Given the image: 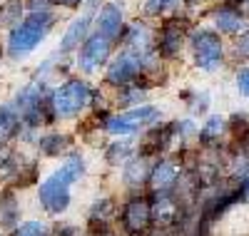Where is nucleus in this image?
I'll use <instances>...</instances> for the list:
<instances>
[{"label":"nucleus","instance_id":"5","mask_svg":"<svg viewBox=\"0 0 249 236\" xmlns=\"http://www.w3.org/2000/svg\"><path fill=\"white\" fill-rule=\"evenodd\" d=\"M160 117V112L150 104H142V107H135V110L124 112V115H117V117H110L105 130L112 132V135H130V132H137L142 127L152 124L155 119Z\"/></svg>","mask_w":249,"mask_h":236},{"label":"nucleus","instance_id":"11","mask_svg":"<svg viewBox=\"0 0 249 236\" xmlns=\"http://www.w3.org/2000/svg\"><path fill=\"white\" fill-rule=\"evenodd\" d=\"M179 179V164L175 162H157L150 171V184L157 189V191H167L177 184Z\"/></svg>","mask_w":249,"mask_h":236},{"label":"nucleus","instance_id":"15","mask_svg":"<svg viewBox=\"0 0 249 236\" xmlns=\"http://www.w3.org/2000/svg\"><path fill=\"white\" fill-rule=\"evenodd\" d=\"M23 17V3L20 0H8L5 5H0V28H15Z\"/></svg>","mask_w":249,"mask_h":236},{"label":"nucleus","instance_id":"7","mask_svg":"<svg viewBox=\"0 0 249 236\" xmlns=\"http://www.w3.org/2000/svg\"><path fill=\"white\" fill-rule=\"evenodd\" d=\"M122 221H124V229L132 234L144 231L152 221V204L147 199H130L122 211Z\"/></svg>","mask_w":249,"mask_h":236},{"label":"nucleus","instance_id":"10","mask_svg":"<svg viewBox=\"0 0 249 236\" xmlns=\"http://www.w3.org/2000/svg\"><path fill=\"white\" fill-rule=\"evenodd\" d=\"M214 28L224 35H239L247 28V15L239 13V8L234 5H224L214 13Z\"/></svg>","mask_w":249,"mask_h":236},{"label":"nucleus","instance_id":"6","mask_svg":"<svg viewBox=\"0 0 249 236\" xmlns=\"http://www.w3.org/2000/svg\"><path fill=\"white\" fill-rule=\"evenodd\" d=\"M110 45H112L110 37L100 35V33H92L85 42H82V48L77 52V67L82 72H92L100 65H105V60L110 55Z\"/></svg>","mask_w":249,"mask_h":236},{"label":"nucleus","instance_id":"16","mask_svg":"<svg viewBox=\"0 0 249 236\" xmlns=\"http://www.w3.org/2000/svg\"><path fill=\"white\" fill-rule=\"evenodd\" d=\"M179 42H182L179 30H175V28H164V30H162V37H160V50H162L164 55H175L177 48H179Z\"/></svg>","mask_w":249,"mask_h":236},{"label":"nucleus","instance_id":"21","mask_svg":"<svg viewBox=\"0 0 249 236\" xmlns=\"http://www.w3.org/2000/svg\"><path fill=\"white\" fill-rule=\"evenodd\" d=\"M222 130H224V117H210V122L199 130V137H202V142H210V139L219 137Z\"/></svg>","mask_w":249,"mask_h":236},{"label":"nucleus","instance_id":"20","mask_svg":"<svg viewBox=\"0 0 249 236\" xmlns=\"http://www.w3.org/2000/svg\"><path fill=\"white\" fill-rule=\"evenodd\" d=\"M40 152L43 154H60L62 149H65L68 139L65 137H60V135H53V137H45V139H40Z\"/></svg>","mask_w":249,"mask_h":236},{"label":"nucleus","instance_id":"8","mask_svg":"<svg viewBox=\"0 0 249 236\" xmlns=\"http://www.w3.org/2000/svg\"><path fill=\"white\" fill-rule=\"evenodd\" d=\"M142 70V57H137V55H132V52H127L124 50L112 65H110V70H107V82H112V84H127L130 80H135V75Z\"/></svg>","mask_w":249,"mask_h":236},{"label":"nucleus","instance_id":"27","mask_svg":"<svg viewBox=\"0 0 249 236\" xmlns=\"http://www.w3.org/2000/svg\"><path fill=\"white\" fill-rule=\"evenodd\" d=\"M242 191H244V199L249 202V179H244V182H242Z\"/></svg>","mask_w":249,"mask_h":236},{"label":"nucleus","instance_id":"26","mask_svg":"<svg viewBox=\"0 0 249 236\" xmlns=\"http://www.w3.org/2000/svg\"><path fill=\"white\" fill-rule=\"evenodd\" d=\"M55 3H60V5H68V8H75V5H80V0H55Z\"/></svg>","mask_w":249,"mask_h":236},{"label":"nucleus","instance_id":"24","mask_svg":"<svg viewBox=\"0 0 249 236\" xmlns=\"http://www.w3.org/2000/svg\"><path fill=\"white\" fill-rule=\"evenodd\" d=\"M234 82H237V90H239V95L249 100V65H244V67H239V70H237Z\"/></svg>","mask_w":249,"mask_h":236},{"label":"nucleus","instance_id":"4","mask_svg":"<svg viewBox=\"0 0 249 236\" xmlns=\"http://www.w3.org/2000/svg\"><path fill=\"white\" fill-rule=\"evenodd\" d=\"M90 102V87L82 80H70L65 84H60L53 95V110L57 117L70 119L85 110V104Z\"/></svg>","mask_w":249,"mask_h":236},{"label":"nucleus","instance_id":"3","mask_svg":"<svg viewBox=\"0 0 249 236\" xmlns=\"http://www.w3.org/2000/svg\"><path fill=\"white\" fill-rule=\"evenodd\" d=\"M190 48L195 52V62L197 67L212 72V70H219L222 67V60H224V45H222V37L217 30H210V28H202L192 35L190 40Z\"/></svg>","mask_w":249,"mask_h":236},{"label":"nucleus","instance_id":"9","mask_svg":"<svg viewBox=\"0 0 249 236\" xmlns=\"http://www.w3.org/2000/svg\"><path fill=\"white\" fill-rule=\"evenodd\" d=\"M95 25H97L95 33L115 40L120 35V30H122V8H120V3H105L102 5V10L97 13Z\"/></svg>","mask_w":249,"mask_h":236},{"label":"nucleus","instance_id":"17","mask_svg":"<svg viewBox=\"0 0 249 236\" xmlns=\"http://www.w3.org/2000/svg\"><path fill=\"white\" fill-rule=\"evenodd\" d=\"M130 152H132V142H127V139H120V142H112L110 144V149H107V162L110 164H120V162H124L130 157Z\"/></svg>","mask_w":249,"mask_h":236},{"label":"nucleus","instance_id":"18","mask_svg":"<svg viewBox=\"0 0 249 236\" xmlns=\"http://www.w3.org/2000/svg\"><path fill=\"white\" fill-rule=\"evenodd\" d=\"M18 214H20V209L15 206V199L8 194V197L3 199V204H0V219H3V224H5V226H15Z\"/></svg>","mask_w":249,"mask_h":236},{"label":"nucleus","instance_id":"13","mask_svg":"<svg viewBox=\"0 0 249 236\" xmlns=\"http://www.w3.org/2000/svg\"><path fill=\"white\" fill-rule=\"evenodd\" d=\"M150 164L144 162L142 157H137V159H130L127 164H124V169H122V179H124V184L127 186H142L144 182L150 179Z\"/></svg>","mask_w":249,"mask_h":236},{"label":"nucleus","instance_id":"2","mask_svg":"<svg viewBox=\"0 0 249 236\" xmlns=\"http://www.w3.org/2000/svg\"><path fill=\"white\" fill-rule=\"evenodd\" d=\"M50 23H53V15L48 10H40V13H33L28 20L18 23L13 30H10V37H8V52L13 60H23L28 57L40 42L45 40L48 30H50Z\"/></svg>","mask_w":249,"mask_h":236},{"label":"nucleus","instance_id":"22","mask_svg":"<svg viewBox=\"0 0 249 236\" xmlns=\"http://www.w3.org/2000/svg\"><path fill=\"white\" fill-rule=\"evenodd\" d=\"M232 52H234L237 60H249V25L237 35L234 45H232Z\"/></svg>","mask_w":249,"mask_h":236},{"label":"nucleus","instance_id":"14","mask_svg":"<svg viewBox=\"0 0 249 236\" xmlns=\"http://www.w3.org/2000/svg\"><path fill=\"white\" fill-rule=\"evenodd\" d=\"M20 127V115L15 107H0V144H5Z\"/></svg>","mask_w":249,"mask_h":236},{"label":"nucleus","instance_id":"23","mask_svg":"<svg viewBox=\"0 0 249 236\" xmlns=\"http://www.w3.org/2000/svg\"><path fill=\"white\" fill-rule=\"evenodd\" d=\"M112 214V202L110 199H102V202H95V206H92V211H90V219L92 221H105L107 217Z\"/></svg>","mask_w":249,"mask_h":236},{"label":"nucleus","instance_id":"25","mask_svg":"<svg viewBox=\"0 0 249 236\" xmlns=\"http://www.w3.org/2000/svg\"><path fill=\"white\" fill-rule=\"evenodd\" d=\"M164 3H170V0H147V13H155L157 8H164Z\"/></svg>","mask_w":249,"mask_h":236},{"label":"nucleus","instance_id":"19","mask_svg":"<svg viewBox=\"0 0 249 236\" xmlns=\"http://www.w3.org/2000/svg\"><path fill=\"white\" fill-rule=\"evenodd\" d=\"M13 236H50V229L43 221H28V224H20Z\"/></svg>","mask_w":249,"mask_h":236},{"label":"nucleus","instance_id":"1","mask_svg":"<svg viewBox=\"0 0 249 236\" xmlns=\"http://www.w3.org/2000/svg\"><path fill=\"white\" fill-rule=\"evenodd\" d=\"M85 174L82 157H70L65 164H60L53 174L40 184V204L50 214H60L70 206V186Z\"/></svg>","mask_w":249,"mask_h":236},{"label":"nucleus","instance_id":"28","mask_svg":"<svg viewBox=\"0 0 249 236\" xmlns=\"http://www.w3.org/2000/svg\"><path fill=\"white\" fill-rule=\"evenodd\" d=\"M244 3H247V17H249V0H244Z\"/></svg>","mask_w":249,"mask_h":236},{"label":"nucleus","instance_id":"12","mask_svg":"<svg viewBox=\"0 0 249 236\" xmlns=\"http://www.w3.org/2000/svg\"><path fill=\"white\" fill-rule=\"evenodd\" d=\"M152 219L157 224H162V226H170V224H175L179 219V204H175L170 199L167 191H160L157 202L152 204Z\"/></svg>","mask_w":249,"mask_h":236}]
</instances>
